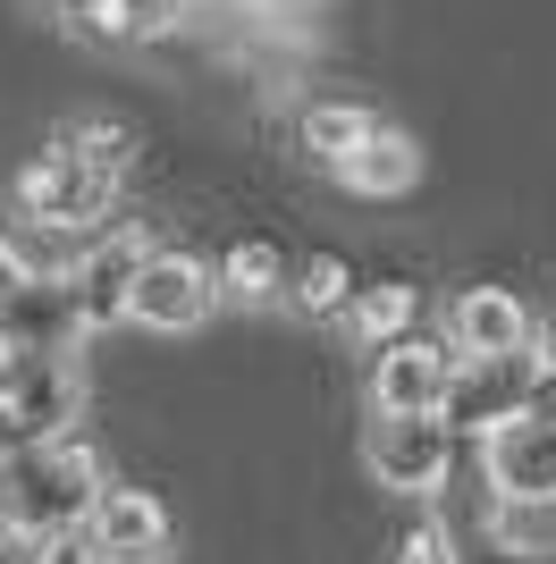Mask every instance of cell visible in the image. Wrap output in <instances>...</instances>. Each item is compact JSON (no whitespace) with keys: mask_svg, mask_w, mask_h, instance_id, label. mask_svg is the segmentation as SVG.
I'll use <instances>...</instances> for the list:
<instances>
[{"mask_svg":"<svg viewBox=\"0 0 556 564\" xmlns=\"http://www.w3.org/2000/svg\"><path fill=\"white\" fill-rule=\"evenodd\" d=\"M9 388H18V337L0 329V397H9Z\"/></svg>","mask_w":556,"mask_h":564,"instance_id":"21","label":"cell"},{"mask_svg":"<svg viewBox=\"0 0 556 564\" xmlns=\"http://www.w3.org/2000/svg\"><path fill=\"white\" fill-rule=\"evenodd\" d=\"M25 447V422H18V404L0 397V455H18Z\"/></svg>","mask_w":556,"mask_h":564,"instance_id":"20","label":"cell"},{"mask_svg":"<svg viewBox=\"0 0 556 564\" xmlns=\"http://www.w3.org/2000/svg\"><path fill=\"white\" fill-rule=\"evenodd\" d=\"M396 564H456V540H447L439 522H421V531L396 540Z\"/></svg>","mask_w":556,"mask_h":564,"instance_id":"18","label":"cell"},{"mask_svg":"<svg viewBox=\"0 0 556 564\" xmlns=\"http://www.w3.org/2000/svg\"><path fill=\"white\" fill-rule=\"evenodd\" d=\"M346 321H354V337H363V346H388V337L414 329V286H405V279L354 286V295H346Z\"/></svg>","mask_w":556,"mask_h":564,"instance_id":"13","label":"cell"},{"mask_svg":"<svg viewBox=\"0 0 556 564\" xmlns=\"http://www.w3.org/2000/svg\"><path fill=\"white\" fill-rule=\"evenodd\" d=\"M85 531H93V547H101V564H169V547H178V522H169L161 497L152 489H110V480L93 497Z\"/></svg>","mask_w":556,"mask_h":564,"instance_id":"7","label":"cell"},{"mask_svg":"<svg viewBox=\"0 0 556 564\" xmlns=\"http://www.w3.org/2000/svg\"><path fill=\"white\" fill-rule=\"evenodd\" d=\"M539 362H548V379H556V329H548V354H539Z\"/></svg>","mask_w":556,"mask_h":564,"instance_id":"22","label":"cell"},{"mask_svg":"<svg viewBox=\"0 0 556 564\" xmlns=\"http://www.w3.org/2000/svg\"><path fill=\"white\" fill-rule=\"evenodd\" d=\"M18 295H25V261H18V245L0 236V304H18Z\"/></svg>","mask_w":556,"mask_h":564,"instance_id":"19","label":"cell"},{"mask_svg":"<svg viewBox=\"0 0 556 564\" xmlns=\"http://www.w3.org/2000/svg\"><path fill=\"white\" fill-rule=\"evenodd\" d=\"M18 203H25V219H34V228H51V236H85L93 219H110L118 177H110V169H93L85 152H68V143H51L43 161L18 177Z\"/></svg>","mask_w":556,"mask_h":564,"instance_id":"2","label":"cell"},{"mask_svg":"<svg viewBox=\"0 0 556 564\" xmlns=\"http://www.w3.org/2000/svg\"><path fill=\"white\" fill-rule=\"evenodd\" d=\"M101 497V455L85 430H43L18 455H0V540H43L60 522H85Z\"/></svg>","mask_w":556,"mask_h":564,"instance_id":"1","label":"cell"},{"mask_svg":"<svg viewBox=\"0 0 556 564\" xmlns=\"http://www.w3.org/2000/svg\"><path fill=\"white\" fill-rule=\"evenodd\" d=\"M136 261H143V236H101V245L76 253V270H68V286H76V329H118V321H127Z\"/></svg>","mask_w":556,"mask_h":564,"instance_id":"9","label":"cell"},{"mask_svg":"<svg viewBox=\"0 0 556 564\" xmlns=\"http://www.w3.org/2000/svg\"><path fill=\"white\" fill-rule=\"evenodd\" d=\"M25 547H34V564H101L85 522H60V531H43V540H25Z\"/></svg>","mask_w":556,"mask_h":564,"instance_id":"17","label":"cell"},{"mask_svg":"<svg viewBox=\"0 0 556 564\" xmlns=\"http://www.w3.org/2000/svg\"><path fill=\"white\" fill-rule=\"evenodd\" d=\"M447 346L456 362H514V354H532V312L514 286H463L456 312H447Z\"/></svg>","mask_w":556,"mask_h":564,"instance_id":"8","label":"cell"},{"mask_svg":"<svg viewBox=\"0 0 556 564\" xmlns=\"http://www.w3.org/2000/svg\"><path fill=\"white\" fill-rule=\"evenodd\" d=\"M261 9H303V0H261Z\"/></svg>","mask_w":556,"mask_h":564,"instance_id":"23","label":"cell"},{"mask_svg":"<svg viewBox=\"0 0 556 564\" xmlns=\"http://www.w3.org/2000/svg\"><path fill=\"white\" fill-rule=\"evenodd\" d=\"M60 143H68V152H85L93 169H110V177H127V161H136V135H127L118 118H76Z\"/></svg>","mask_w":556,"mask_h":564,"instance_id":"16","label":"cell"},{"mask_svg":"<svg viewBox=\"0 0 556 564\" xmlns=\"http://www.w3.org/2000/svg\"><path fill=\"white\" fill-rule=\"evenodd\" d=\"M346 295H354V270L338 253H312L296 270V312H312V321H329V312H346Z\"/></svg>","mask_w":556,"mask_h":564,"instance_id":"15","label":"cell"},{"mask_svg":"<svg viewBox=\"0 0 556 564\" xmlns=\"http://www.w3.org/2000/svg\"><path fill=\"white\" fill-rule=\"evenodd\" d=\"M211 295H220V286H211V270L194 253H152V245H143L127 321H136V329H161V337H185V329L211 321Z\"/></svg>","mask_w":556,"mask_h":564,"instance_id":"5","label":"cell"},{"mask_svg":"<svg viewBox=\"0 0 556 564\" xmlns=\"http://www.w3.org/2000/svg\"><path fill=\"white\" fill-rule=\"evenodd\" d=\"M363 464H371V480L396 489V497H439L447 464H456V430H447V413H379Z\"/></svg>","mask_w":556,"mask_h":564,"instance_id":"3","label":"cell"},{"mask_svg":"<svg viewBox=\"0 0 556 564\" xmlns=\"http://www.w3.org/2000/svg\"><path fill=\"white\" fill-rule=\"evenodd\" d=\"M18 404L25 438H43V430H76V404H85V371H76V354H18Z\"/></svg>","mask_w":556,"mask_h":564,"instance_id":"10","label":"cell"},{"mask_svg":"<svg viewBox=\"0 0 556 564\" xmlns=\"http://www.w3.org/2000/svg\"><path fill=\"white\" fill-rule=\"evenodd\" d=\"M371 127H379V118L354 110V101H312V110H303V152H312L321 169H346L354 152H363Z\"/></svg>","mask_w":556,"mask_h":564,"instance_id":"12","label":"cell"},{"mask_svg":"<svg viewBox=\"0 0 556 564\" xmlns=\"http://www.w3.org/2000/svg\"><path fill=\"white\" fill-rule=\"evenodd\" d=\"M338 177H346L354 194H414V186H421V143L396 135V127H371L363 152H354Z\"/></svg>","mask_w":556,"mask_h":564,"instance_id":"11","label":"cell"},{"mask_svg":"<svg viewBox=\"0 0 556 564\" xmlns=\"http://www.w3.org/2000/svg\"><path fill=\"white\" fill-rule=\"evenodd\" d=\"M481 464L498 497H532L556 506V422L548 413H506V422L481 430Z\"/></svg>","mask_w":556,"mask_h":564,"instance_id":"6","label":"cell"},{"mask_svg":"<svg viewBox=\"0 0 556 564\" xmlns=\"http://www.w3.org/2000/svg\"><path fill=\"white\" fill-rule=\"evenodd\" d=\"M220 286H228V304H270L278 286H287V261H278V245L245 236V245L228 253V270H220Z\"/></svg>","mask_w":556,"mask_h":564,"instance_id":"14","label":"cell"},{"mask_svg":"<svg viewBox=\"0 0 556 564\" xmlns=\"http://www.w3.org/2000/svg\"><path fill=\"white\" fill-rule=\"evenodd\" d=\"M456 397V346L447 337H388L371 362V413H447Z\"/></svg>","mask_w":556,"mask_h":564,"instance_id":"4","label":"cell"}]
</instances>
